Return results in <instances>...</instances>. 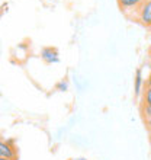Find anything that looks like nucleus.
Masks as SVG:
<instances>
[{
	"label": "nucleus",
	"mask_w": 151,
	"mask_h": 160,
	"mask_svg": "<svg viewBox=\"0 0 151 160\" xmlns=\"http://www.w3.org/2000/svg\"><path fill=\"white\" fill-rule=\"evenodd\" d=\"M135 19L141 25L151 28V0H145L143 6L138 9V12L135 13Z\"/></svg>",
	"instance_id": "nucleus-1"
},
{
	"label": "nucleus",
	"mask_w": 151,
	"mask_h": 160,
	"mask_svg": "<svg viewBox=\"0 0 151 160\" xmlns=\"http://www.w3.org/2000/svg\"><path fill=\"white\" fill-rule=\"evenodd\" d=\"M0 157L9 160L17 159V150L15 147V143L12 140H3L0 138Z\"/></svg>",
	"instance_id": "nucleus-2"
},
{
	"label": "nucleus",
	"mask_w": 151,
	"mask_h": 160,
	"mask_svg": "<svg viewBox=\"0 0 151 160\" xmlns=\"http://www.w3.org/2000/svg\"><path fill=\"white\" fill-rule=\"evenodd\" d=\"M116 2H118L119 9L124 13H126V15L134 13V16H135V13L138 12V9L143 6V3L145 0H116Z\"/></svg>",
	"instance_id": "nucleus-3"
},
{
	"label": "nucleus",
	"mask_w": 151,
	"mask_h": 160,
	"mask_svg": "<svg viewBox=\"0 0 151 160\" xmlns=\"http://www.w3.org/2000/svg\"><path fill=\"white\" fill-rule=\"evenodd\" d=\"M41 58L45 61L46 64H57L60 63V54L57 48L54 47H45L41 50Z\"/></svg>",
	"instance_id": "nucleus-4"
},
{
	"label": "nucleus",
	"mask_w": 151,
	"mask_h": 160,
	"mask_svg": "<svg viewBox=\"0 0 151 160\" xmlns=\"http://www.w3.org/2000/svg\"><path fill=\"white\" fill-rule=\"evenodd\" d=\"M144 88H145V80L143 77V72H141V68H138L137 72H135V79H134V95L137 98L144 92Z\"/></svg>",
	"instance_id": "nucleus-5"
},
{
	"label": "nucleus",
	"mask_w": 151,
	"mask_h": 160,
	"mask_svg": "<svg viewBox=\"0 0 151 160\" xmlns=\"http://www.w3.org/2000/svg\"><path fill=\"white\" fill-rule=\"evenodd\" d=\"M141 117L145 122L151 121V105H147V103L141 105Z\"/></svg>",
	"instance_id": "nucleus-6"
},
{
	"label": "nucleus",
	"mask_w": 151,
	"mask_h": 160,
	"mask_svg": "<svg viewBox=\"0 0 151 160\" xmlns=\"http://www.w3.org/2000/svg\"><path fill=\"white\" fill-rule=\"evenodd\" d=\"M143 103H147V105H151V88L145 86L143 92Z\"/></svg>",
	"instance_id": "nucleus-7"
},
{
	"label": "nucleus",
	"mask_w": 151,
	"mask_h": 160,
	"mask_svg": "<svg viewBox=\"0 0 151 160\" xmlns=\"http://www.w3.org/2000/svg\"><path fill=\"white\" fill-rule=\"evenodd\" d=\"M55 90H58V92H67L68 90V82L66 79L60 80L58 83L55 84Z\"/></svg>",
	"instance_id": "nucleus-8"
},
{
	"label": "nucleus",
	"mask_w": 151,
	"mask_h": 160,
	"mask_svg": "<svg viewBox=\"0 0 151 160\" xmlns=\"http://www.w3.org/2000/svg\"><path fill=\"white\" fill-rule=\"evenodd\" d=\"M68 160H87L86 157H71V159H68Z\"/></svg>",
	"instance_id": "nucleus-9"
},
{
	"label": "nucleus",
	"mask_w": 151,
	"mask_h": 160,
	"mask_svg": "<svg viewBox=\"0 0 151 160\" xmlns=\"http://www.w3.org/2000/svg\"><path fill=\"white\" fill-rule=\"evenodd\" d=\"M145 125H147V130H148V131H150V134H151V121L145 122Z\"/></svg>",
	"instance_id": "nucleus-10"
},
{
	"label": "nucleus",
	"mask_w": 151,
	"mask_h": 160,
	"mask_svg": "<svg viewBox=\"0 0 151 160\" xmlns=\"http://www.w3.org/2000/svg\"><path fill=\"white\" fill-rule=\"evenodd\" d=\"M145 86L151 88V77H148V79H147V82H145Z\"/></svg>",
	"instance_id": "nucleus-11"
},
{
	"label": "nucleus",
	"mask_w": 151,
	"mask_h": 160,
	"mask_svg": "<svg viewBox=\"0 0 151 160\" xmlns=\"http://www.w3.org/2000/svg\"><path fill=\"white\" fill-rule=\"evenodd\" d=\"M150 77H151V64H150Z\"/></svg>",
	"instance_id": "nucleus-12"
},
{
	"label": "nucleus",
	"mask_w": 151,
	"mask_h": 160,
	"mask_svg": "<svg viewBox=\"0 0 151 160\" xmlns=\"http://www.w3.org/2000/svg\"><path fill=\"white\" fill-rule=\"evenodd\" d=\"M0 160H9V159H3V157H0Z\"/></svg>",
	"instance_id": "nucleus-13"
},
{
	"label": "nucleus",
	"mask_w": 151,
	"mask_h": 160,
	"mask_svg": "<svg viewBox=\"0 0 151 160\" xmlns=\"http://www.w3.org/2000/svg\"><path fill=\"white\" fill-rule=\"evenodd\" d=\"M150 55H151V47H150Z\"/></svg>",
	"instance_id": "nucleus-14"
},
{
	"label": "nucleus",
	"mask_w": 151,
	"mask_h": 160,
	"mask_svg": "<svg viewBox=\"0 0 151 160\" xmlns=\"http://www.w3.org/2000/svg\"><path fill=\"white\" fill-rule=\"evenodd\" d=\"M150 29H151V28H150Z\"/></svg>",
	"instance_id": "nucleus-15"
}]
</instances>
